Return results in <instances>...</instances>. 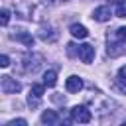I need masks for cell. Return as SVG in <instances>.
I'll use <instances>...</instances> for the list:
<instances>
[{
  "label": "cell",
  "mask_w": 126,
  "mask_h": 126,
  "mask_svg": "<svg viewBox=\"0 0 126 126\" xmlns=\"http://www.w3.org/2000/svg\"><path fill=\"white\" fill-rule=\"evenodd\" d=\"M69 120L75 122V124H89V122L93 120V114H91V110H89L87 106L77 104V106L71 108V118H69Z\"/></svg>",
  "instance_id": "obj_2"
},
{
  "label": "cell",
  "mask_w": 126,
  "mask_h": 126,
  "mask_svg": "<svg viewBox=\"0 0 126 126\" xmlns=\"http://www.w3.org/2000/svg\"><path fill=\"white\" fill-rule=\"evenodd\" d=\"M10 37L16 39V41H20V43H24L26 47H33V37H32V33H28V32H24V30H18V32L12 33Z\"/></svg>",
  "instance_id": "obj_7"
},
{
  "label": "cell",
  "mask_w": 126,
  "mask_h": 126,
  "mask_svg": "<svg viewBox=\"0 0 126 126\" xmlns=\"http://www.w3.org/2000/svg\"><path fill=\"white\" fill-rule=\"evenodd\" d=\"M43 85L45 87H55L57 85V73L55 71H45L43 73Z\"/></svg>",
  "instance_id": "obj_13"
},
{
  "label": "cell",
  "mask_w": 126,
  "mask_h": 126,
  "mask_svg": "<svg viewBox=\"0 0 126 126\" xmlns=\"http://www.w3.org/2000/svg\"><path fill=\"white\" fill-rule=\"evenodd\" d=\"M41 61H43V57H41V55H37V53L28 55V57L24 59V71H26V73H35V71L39 69Z\"/></svg>",
  "instance_id": "obj_4"
},
{
  "label": "cell",
  "mask_w": 126,
  "mask_h": 126,
  "mask_svg": "<svg viewBox=\"0 0 126 126\" xmlns=\"http://www.w3.org/2000/svg\"><path fill=\"white\" fill-rule=\"evenodd\" d=\"M108 2H116V4H120V2H124V0H108Z\"/></svg>",
  "instance_id": "obj_22"
},
{
  "label": "cell",
  "mask_w": 126,
  "mask_h": 126,
  "mask_svg": "<svg viewBox=\"0 0 126 126\" xmlns=\"http://www.w3.org/2000/svg\"><path fill=\"white\" fill-rule=\"evenodd\" d=\"M93 20H96V22H108V20H110V8H108V6H98V8H94Z\"/></svg>",
  "instance_id": "obj_9"
},
{
  "label": "cell",
  "mask_w": 126,
  "mask_h": 126,
  "mask_svg": "<svg viewBox=\"0 0 126 126\" xmlns=\"http://www.w3.org/2000/svg\"><path fill=\"white\" fill-rule=\"evenodd\" d=\"M65 89H67V93H79V91L83 89V81H81V77L71 75V77L65 81Z\"/></svg>",
  "instance_id": "obj_8"
},
{
  "label": "cell",
  "mask_w": 126,
  "mask_h": 126,
  "mask_svg": "<svg viewBox=\"0 0 126 126\" xmlns=\"http://www.w3.org/2000/svg\"><path fill=\"white\" fill-rule=\"evenodd\" d=\"M6 126H28V122H26L24 118H18V120H10Z\"/></svg>",
  "instance_id": "obj_18"
},
{
  "label": "cell",
  "mask_w": 126,
  "mask_h": 126,
  "mask_svg": "<svg viewBox=\"0 0 126 126\" xmlns=\"http://www.w3.org/2000/svg\"><path fill=\"white\" fill-rule=\"evenodd\" d=\"M39 37L43 39V41H55L57 37H59V33L49 26V28H41V32H39Z\"/></svg>",
  "instance_id": "obj_12"
},
{
  "label": "cell",
  "mask_w": 126,
  "mask_h": 126,
  "mask_svg": "<svg viewBox=\"0 0 126 126\" xmlns=\"http://www.w3.org/2000/svg\"><path fill=\"white\" fill-rule=\"evenodd\" d=\"M8 22H10V10L8 8H2L0 10V24L2 26H8Z\"/></svg>",
  "instance_id": "obj_15"
},
{
  "label": "cell",
  "mask_w": 126,
  "mask_h": 126,
  "mask_svg": "<svg viewBox=\"0 0 126 126\" xmlns=\"http://www.w3.org/2000/svg\"><path fill=\"white\" fill-rule=\"evenodd\" d=\"M8 65H10L8 55H0V67H8Z\"/></svg>",
  "instance_id": "obj_21"
},
{
  "label": "cell",
  "mask_w": 126,
  "mask_h": 126,
  "mask_svg": "<svg viewBox=\"0 0 126 126\" xmlns=\"http://www.w3.org/2000/svg\"><path fill=\"white\" fill-rule=\"evenodd\" d=\"M77 55H79V59L83 63H91L94 59V47L91 43H83V45H79V53Z\"/></svg>",
  "instance_id": "obj_6"
},
{
  "label": "cell",
  "mask_w": 126,
  "mask_h": 126,
  "mask_svg": "<svg viewBox=\"0 0 126 126\" xmlns=\"http://www.w3.org/2000/svg\"><path fill=\"white\" fill-rule=\"evenodd\" d=\"M0 89H2L4 94H14V93H20V91H22V85H20L16 79L4 75V77H0Z\"/></svg>",
  "instance_id": "obj_3"
},
{
  "label": "cell",
  "mask_w": 126,
  "mask_h": 126,
  "mask_svg": "<svg viewBox=\"0 0 126 126\" xmlns=\"http://www.w3.org/2000/svg\"><path fill=\"white\" fill-rule=\"evenodd\" d=\"M114 35L118 37V41H124V43H126V28H118V30L114 32Z\"/></svg>",
  "instance_id": "obj_17"
},
{
  "label": "cell",
  "mask_w": 126,
  "mask_h": 126,
  "mask_svg": "<svg viewBox=\"0 0 126 126\" xmlns=\"http://www.w3.org/2000/svg\"><path fill=\"white\" fill-rule=\"evenodd\" d=\"M69 32H71V35H73V37H79V39H85V37L89 35V30H87L83 24H71Z\"/></svg>",
  "instance_id": "obj_11"
},
{
  "label": "cell",
  "mask_w": 126,
  "mask_h": 126,
  "mask_svg": "<svg viewBox=\"0 0 126 126\" xmlns=\"http://www.w3.org/2000/svg\"><path fill=\"white\" fill-rule=\"evenodd\" d=\"M75 47H77L75 43H69V45H67V53H69V55H75V53H79V49H75Z\"/></svg>",
  "instance_id": "obj_20"
},
{
  "label": "cell",
  "mask_w": 126,
  "mask_h": 126,
  "mask_svg": "<svg viewBox=\"0 0 126 126\" xmlns=\"http://www.w3.org/2000/svg\"><path fill=\"white\" fill-rule=\"evenodd\" d=\"M122 43L124 41H120V43H108V55L110 57H118V55H122L124 53V47H122Z\"/></svg>",
  "instance_id": "obj_14"
},
{
  "label": "cell",
  "mask_w": 126,
  "mask_h": 126,
  "mask_svg": "<svg viewBox=\"0 0 126 126\" xmlns=\"http://www.w3.org/2000/svg\"><path fill=\"white\" fill-rule=\"evenodd\" d=\"M16 16L24 18V20H32L35 18V8H37V0H10Z\"/></svg>",
  "instance_id": "obj_1"
},
{
  "label": "cell",
  "mask_w": 126,
  "mask_h": 126,
  "mask_svg": "<svg viewBox=\"0 0 126 126\" xmlns=\"http://www.w3.org/2000/svg\"><path fill=\"white\" fill-rule=\"evenodd\" d=\"M63 2H65V0H63Z\"/></svg>",
  "instance_id": "obj_23"
},
{
  "label": "cell",
  "mask_w": 126,
  "mask_h": 126,
  "mask_svg": "<svg viewBox=\"0 0 126 126\" xmlns=\"http://www.w3.org/2000/svg\"><path fill=\"white\" fill-rule=\"evenodd\" d=\"M118 81H120V83H124V85H126V65H124V67H120V69H118Z\"/></svg>",
  "instance_id": "obj_19"
},
{
  "label": "cell",
  "mask_w": 126,
  "mask_h": 126,
  "mask_svg": "<svg viewBox=\"0 0 126 126\" xmlns=\"http://www.w3.org/2000/svg\"><path fill=\"white\" fill-rule=\"evenodd\" d=\"M43 91H45V85H43V83H41V85H32L30 96H28L30 106H37V104H39V100H41V96H43Z\"/></svg>",
  "instance_id": "obj_5"
},
{
  "label": "cell",
  "mask_w": 126,
  "mask_h": 126,
  "mask_svg": "<svg viewBox=\"0 0 126 126\" xmlns=\"http://www.w3.org/2000/svg\"><path fill=\"white\" fill-rule=\"evenodd\" d=\"M116 16H118V18H126V0L116 6Z\"/></svg>",
  "instance_id": "obj_16"
},
{
  "label": "cell",
  "mask_w": 126,
  "mask_h": 126,
  "mask_svg": "<svg viewBox=\"0 0 126 126\" xmlns=\"http://www.w3.org/2000/svg\"><path fill=\"white\" fill-rule=\"evenodd\" d=\"M59 122H61V118H59V114H57L55 110H45V112L41 114V124L51 126V124H59Z\"/></svg>",
  "instance_id": "obj_10"
}]
</instances>
